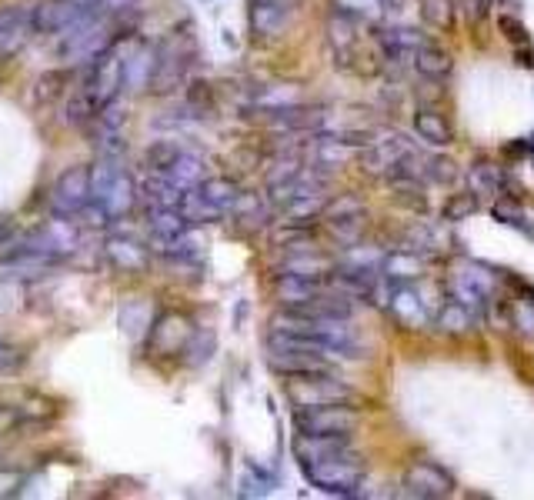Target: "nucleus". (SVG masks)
<instances>
[{
    "mask_svg": "<svg viewBox=\"0 0 534 500\" xmlns=\"http://www.w3.org/2000/svg\"><path fill=\"white\" fill-rule=\"evenodd\" d=\"M474 324H478V310L468 307L458 297H448L438 310V327H441V334H448V337L471 334Z\"/></svg>",
    "mask_w": 534,
    "mask_h": 500,
    "instance_id": "obj_21",
    "label": "nucleus"
},
{
    "mask_svg": "<svg viewBox=\"0 0 534 500\" xmlns=\"http://www.w3.org/2000/svg\"><path fill=\"white\" fill-rule=\"evenodd\" d=\"M127 40L131 34L117 37L111 47H104L101 54H97L91 64H87V77L81 84V94L91 100L97 110L117 104V97H121L124 90V64H127Z\"/></svg>",
    "mask_w": 534,
    "mask_h": 500,
    "instance_id": "obj_3",
    "label": "nucleus"
},
{
    "mask_svg": "<svg viewBox=\"0 0 534 500\" xmlns=\"http://www.w3.org/2000/svg\"><path fill=\"white\" fill-rule=\"evenodd\" d=\"M294 0H251L247 7V24L257 40H274L281 37L291 24Z\"/></svg>",
    "mask_w": 534,
    "mask_h": 500,
    "instance_id": "obj_14",
    "label": "nucleus"
},
{
    "mask_svg": "<svg viewBox=\"0 0 534 500\" xmlns=\"http://www.w3.org/2000/svg\"><path fill=\"white\" fill-rule=\"evenodd\" d=\"M177 150H181V147H177L174 140H157V144L147 147V154H144L147 170H154V174H164V170L174 164Z\"/></svg>",
    "mask_w": 534,
    "mask_h": 500,
    "instance_id": "obj_32",
    "label": "nucleus"
},
{
    "mask_svg": "<svg viewBox=\"0 0 534 500\" xmlns=\"http://www.w3.org/2000/svg\"><path fill=\"white\" fill-rule=\"evenodd\" d=\"M498 30H501L504 37L511 40V44H528V27H524L518 17H511V14H498Z\"/></svg>",
    "mask_w": 534,
    "mask_h": 500,
    "instance_id": "obj_38",
    "label": "nucleus"
},
{
    "mask_svg": "<svg viewBox=\"0 0 534 500\" xmlns=\"http://www.w3.org/2000/svg\"><path fill=\"white\" fill-rule=\"evenodd\" d=\"M328 227H331V234L338 244H348L354 247L361 240L364 234V214H354V217H341V220H328Z\"/></svg>",
    "mask_w": 534,
    "mask_h": 500,
    "instance_id": "obj_33",
    "label": "nucleus"
},
{
    "mask_svg": "<svg viewBox=\"0 0 534 500\" xmlns=\"http://www.w3.org/2000/svg\"><path fill=\"white\" fill-rule=\"evenodd\" d=\"M301 470L318 490H324V494H338V497L358 494L361 477H364V470L358 464V457H354V450H344V454L314 460V464H301Z\"/></svg>",
    "mask_w": 534,
    "mask_h": 500,
    "instance_id": "obj_5",
    "label": "nucleus"
},
{
    "mask_svg": "<svg viewBox=\"0 0 534 500\" xmlns=\"http://www.w3.org/2000/svg\"><path fill=\"white\" fill-rule=\"evenodd\" d=\"M167 177L174 180L177 187H184V190H191V187H197L201 180L207 177L204 174V160L194 154V150H187V147H181L177 150V157H174V164L164 170Z\"/></svg>",
    "mask_w": 534,
    "mask_h": 500,
    "instance_id": "obj_26",
    "label": "nucleus"
},
{
    "mask_svg": "<svg viewBox=\"0 0 534 500\" xmlns=\"http://www.w3.org/2000/svg\"><path fill=\"white\" fill-rule=\"evenodd\" d=\"M451 477L444 474L441 467L428 464V460H421V464H411L408 474H404V494L408 497H421V500H441L451 494Z\"/></svg>",
    "mask_w": 534,
    "mask_h": 500,
    "instance_id": "obj_16",
    "label": "nucleus"
},
{
    "mask_svg": "<svg viewBox=\"0 0 534 500\" xmlns=\"http://www.w3.org/2000/svg\"><path fill=\"white\" fill-rule=\"evenodd\" d=\"M288 397L294 407H324V404H351L354 390L331 374V370H321V374H304V377H288Z\"/></svg>",
    "mask_w": 534,
    "mask_h": 500,
    "instance_id": "obj_7",
    "label": "nucleus"
},
{
    "mask_svg": "<svg viewBox=\"0 0 534 500\" xmlns=\"http://www.w3.org/2000/svg\"><path fill=\"white\" fill-rule=\"evenodd\" d=\"M494 217L504 220V224H514V227H528L524 224V214L514 204H508V200H501V204H494Z\"/></svg>",
    "mask_w": 534,
    "mask_h": 500,
    "instance_id": "obj_41",
    "label": "nucleus"
},
{
    "mask_svg": "<svg viewBox=\"0 0 534 500\" xmlns=\"http://www.w3.org/2000/svg\"><path fill=\"white\" fill-rule=\"evenodd\" d=\"M328 37H331V47L334 54H338L341 64H348V57L354 54V47H358V20L348 10H334L331 24H328Z\"/></svg>",
    "mask_w": 534,
    "mask_h": 500,
    "instance_id": "obj_22",
    "label": "nucleus"
},
{
    "mask_svg": "<svg viewBox=\"0 0 534 500\" xmlns=\"http://www.w3.org/2000/svg\"><path fill=\"white\" fill-rule=\"evenodd\" d=\"M461 10L468 14V20H481L484 10H488V0H458Z\"/></svg>",
    "mask_w": 534,
    "mask_h": 500,
    "instance_id": "obj_42",
    "label": "nucleus"
},
{
    "mask_svg": "<svg viewBox=\"0 0 534 500\" xmlns=\"http://www.w3.org/2000/svg\"><path fill=\"white\" fill-rule=\"evenodd\" d=\"M278 274H294V277H311V280H324L331 274L328 257H321L318 250H301V254H288Z\"/></svg>",
    "mask_w": 534,
    "mask_h": 500,
    "instance_id": "obj_24",
    "label": "nucleus"
},
{
    "mask_svg": "<svg viewBox=\"0 0 534 500\" xmlns=\"http://www.w3.org/2000/svg\"><path fill=\"white\" fill-rule=\"evenodd\" d=\"M414 127H418V134L428 140V144H434V147L451 144V127H448V120H444L441 110L421 107L418 114H414Z\"/></svg>",
    "mask_w": 534,
    "mask_h": 500,
    "instance_id": "obj_28",
    "label": "nucleus"
},
{
    "mask_svg": "<svg viewBox=\"0 0 534 500\" xmlns=\"http://www.w3.org/2000/svg\"><path fill=\"white\" fill-rule=\"evenodd\" d=\"M124 10L127 7L107 4V10H101L97 17L64 30V34H57L61 40H57V47H54V57L61 60V64H91V60L101 54L104 47H111L117 37L131 34V20H124Z\"/></svg>",
    "mask_w": 534,
    "mask_h": 500,
    "instance_id": "obj_1",
    "label": "nucleus"
},
{
    "mask_svg": "<svg viewBox=\"0 0 534 500\" xmlns=\"http://www.w3.org/2000/svg\"><path fill=\"white\" fill-rule=\"evenodd\" d=\"M107 4L111 0H41V4H34V17H31L34 34L41 37L64 34V30L97 17L101 10H107Z\"/></svg>",
    "mask_w": 534,
    "mask_h": 500,
    "instance_id": "obj_4",
    "label": "nucleus"
},
{
    "mask_svg": "<svg viewBox=\"0 0 534 500\" xmlns=\"http://www.w3.org/2000/svg\"><path fill=\"white\" fill-rule=\"evenodd\" d=\"M424 20L431 27H451L454 20V0H424Z\"/></svg>",
    "mask_w": 534,
    "mask_h": 500,
    "instance_id": "obj_36",
    "label": "nucleus"
},
{
    "mask_svg": "<svg viewBox=\"0 0 534 500\" xmlns=\"http://www.w3.org/2000/svg\"><path fill=\"white\" fill-rule=\"evenodd\" d=\"M451 290H454V297L464 300L468 307L481 310L494 297V290H498V277H494L491 267L478 264V260H464V264H458V270H454Z\"/></svg>",
    "mask_w": 534,
    "mask_h": 500,
    "instance_id": "obj_13",
    "label": "nucleus"
},
{
    "mask_svg": "<svg viewBox=\"0 0 534 500\" xmlns=\"http://www.w3.org/2000/svg\"><path fill=\"white\" fill-rule=\"evenodd\" d=\"M388 307H391V314L398 317L404 327H411V330H418V327L428 324V310H424V304H421V294L414 287H408V284H394L391 287Z\"/></svg>",
    "mask_w": 534,
    "mask_h": 500,
    "instance_id": "obj_20",
    "label": "nucleus"
},
{
    "mask_svg": "<svg viewBox=\"0 0 534 500\" xmlns=\"http://www.w3.org/2000/svg\"><path fill=\"white\" fill-rule=\"evenodd\" d=\"M91 200H97V204L104 207L111 224L134 214L137 200H141V190H137V180L131 170L124 167L121 157L104 154L97 164H91Z\"/></svg>",
    "mask_w": 534,
    "mask_h": 500,
    "instance_id": "obj_2",
    "label": "nucleus"
},
{
    "mask_svg": "<svg viewBox=\"0 0 534 500\" xmlns=\"http://www.w3.org/2000/svg\"><path fill=\"white\" fill-rule=\"evenodd\" d=\"M498 4H504V0H498Z\"/></svg>",
    "mask_w": 534,
    "mask_h": 500,
    "instance_id": "obj_46",
    "label": "nucleus"
},
{
    "mask_svg": "<svg viewBox=\"0 0 534 500\" xmlns=\"http://www.w3.org/2000/svg\"><path fill=\"white\" fill-rule=\"evenodd\" d=\"M34 7L17 4L0 10V60H11L34 34Z\"/></svg>",
    "mask_w": 534,
    "mask_h": 500,
    "instance_id": "obj_15",
    "label": "nucleus"
},
{
    "mask_svg": "<svg viewBox=\"0 0 534 500\" xmlns=\"http://www.w3.org/2000/svg\"><path fill=\"white\" fill-rule=\"evenodd\" d=\"M508 324L518 327V334L534 337V300H514L508 307Z\"/></svg>",
    "mask_w": 534,
    "mask_h": 500,
    "instance_id": "obj_34",
    "label": "nucleus"
},
{
    "mask_svg": "<svg viewBox=\"0 0 534 500\" xmlns=\"http://www.w3.org/2000/svg\"><path fill=\"white\" fill-rule=\"evenodd\" d=\"M154 64H157V47H151V44H134L131 50H127L124 90H131V94H141V90H151Z\"/></svg>",
    "mask_w": 534,
    "mask_h": 500,
    "instance_id": "obj_19",
    "label": "nucleus"
},
{
    "mask_svg": "<svg viewBox=\"0 0 534 500\" xmlns=\"http://www.w3.org/2000/svg\"><path fill=\"white\" fill-rule=\"evenodd\" d=\"M151 244H144L141 237L131 234V230H111L104 237V257L117 274H147L151 267Z\"/></svg>",
    "mask_w": 534,
    "mask_h": 500,
    "instance_id": "obj_9",
    "label": "nucleus"
},
{
    "mask_svg": "<svg viewBox=\"0 0 534 500\" xmlns=\"http://www.w3.org/2000/svg\"><path fill=\"white\" fill-rule=\"evenodd\" d=\"M194 334H197V327L191 324V317L171 310V314L157 317L151 324V334H147V350L157 354V357H177V354H184V350H187V344H191Z\"/></svg>",
    "mask_w": 534,
    "mask_h": 500,
    "instance_id": "obj_12",
    "label": "nucleus"
},
{
    "mask_svg": "<svg viewBox=\"0 0 534 500\" xmlns=\"http://www.w3.org/2000/svg\"><path fill=\"white\" fill-rule=\"evenodd\" d=\"M294 427L298 434H314V437H328V434H351L358 427V414L348 404H324V407H301L294 414Z\"/></svg>",
    "mask_w": 534,
    "mask_h": 500,
    "instance_id": "obj_11",
    "label": "nucleus"
},
{
    "mask_svg": "<svg viewBox=\"0 0 534 500\" xmlns=\"http://www.w3.org/2000/svg\"><path fill=\"white\" fill-rule=\"evenodd\" d=\"M458 164H454L451 157H431L428 160V177H434V180H454V174H458V170H454Z\"/></svg>",
    "mask_w": 534,
    "mask_h": 500,
    "instance_id": "obj_40",
    "label": "nucleus"
},
{
    "mask_svg": "<svg viewBox=\"0 0 534 500\" xmlns=\"http://www.w3.org/2000/svg\"><path fill=\"white\" fill-rule=\"evenodd\" d=\"M421 257L418 250H394V254L384 257V277L394 280V284H408V280H418L421 277Z\"/></svg>",
    "mask_w": 534,
    "mask_h": 500,
    "instance_id": "obj_27",
    "label": "nucleus"
},
{
    "mask_svg": "<svg viewBox=\"0 0 534 500\" xmlns=\"http://www.w3.org/2000/svg\"><path fill=\"white\" fill-rule=\"evenodd\" d=\"M408 154H411L408 140H404L401 134H391V137L371 140L368 150L361 154V167L368 170V174H391V170L398 167Z\"/></svg>",
    "mask_w": 534,
    "mask_h": 500,
    "instance_id": "obj_18",
    "label": "nucleus"
},
{
    "mask_svg": "<svg viewBox=\"0 0 534 500\" xmlns=\"http://www.w3.org/2000/svg\"><path fill=\"white\" fill-rule=\"evenodd\" d=\"M194 60V40L184 30H174L171 37L157 47V64H154V77H151V90L154 94H174L177 87L187 80V70H191Z\"/></svg>",
    "mask_w": 534,
    "mask_h": 500,
    "instance_id": "obj_6",
    "label": "nucleus"
},
{
    "mask_svg": "<svg viewBox=\"0 0 534 500\" xmlns=\"http://www.w3.org/2000/svg\"><path fill=\"white\" fill-rule=\"evenodd\" d=\"M267 364L278 370L281 377H304V374L331 370L328 357L308 354V350H291V347H267Z\"/></svg>",
    "mask_w": 534,
    "mask_h": 500,
    "instance_id": "obj_17",
    "label": "nucleus"
},
{
    "mask_svg": "<svg viewBox=\"0 0 534 500\" xmlns=\"http://www.w3.org/2000/svg\"><path fill=\"white\" fill-rule=\"evenodd\" d=\"M24 487V474L14 467H0V500L4 497H17Z\"/></svg>",
    "mask_w": 534,
    "mask_h": 500,
    "instance_id": "obj_39",
    "label": "nucleus"
},
{
    "mask_svg": "<svg viewBox=\"0 0 534 500\" xmlns=\"http://www.w3.org/2000/svg\"><path fill=\"white\" fill-rule=\"evenodd\" d=\"M468 184L474 194H498L504 187V170L498 164H491V160H478V164H471Z\"/></svg>",
    "mask_w": 534,
    "mask_h": 500,
    "instance_id": "obj_31",
    "label": "nucleus"
},
{
    "mask_svg": "<svg viewBox=\"0 0 534 500\" xmlns=\"http://www.w3.org/2000/svg\"><path fill=\"white\" fill-rule=\"evenodd\" d=\"M81 230L84 227L77 224L74 217L51 214L41 227H34L31 234L24 237V244L44 250V254H51L54 260H64V257H71L77 247H81Z\"/></svg>",
    "mask_w": 534,
    "mask_h": 500,
    "instance_id": "obj_8",
    "label": "nucleus"
},
{
    "mask_svg": "<svg viewBox=\"0 0 534 500\" xmlns=\"http://www.w3.org/2000/svg\"><path fill=\"white\" fill-rule=\"evenodd\" d=\"M474 210H478V200H474L471 194H454L448 204H444L441 217L444 220H464V217H471Z\"/></svg>",
    "mask_w": 534,
    "mask_h": 500,
    "instance_id": "obj_37",
    "label": "nucleus"
},
{
    "mask_svg": "<svg viewBox=\"0 0 534 500\" xmlns=\"http://www.w3.org/2000/svg\"><path fill=\"white\" fill-rule=\"evenodd\" d=\"M404 4H408V0H388V10H401Z\"/></svg>",
    "mask_w": 534,
    "mask_h": 500,
    "instance_id": "obj_45",
    "label": "nucleus"
},
{
    "mask_svg": "<svg viewBox=\"0 0 534 500\" xmlns=\"http://www.w3.org/2000/svg\"><path fill=\"white\" fill-rule=\"evenodd\" d=\"M421 44L424 40L408 27H394L381 34V47H384V54H388V60H414V50Z\"/></svg>",
    "mask_w": 534,
    "mask_h": 500,
    "instance_id": "obj_29",
    "label": "nucleus"
},
{
    "mask_svg": "<svg viewBox=\"0 0 534 500\" xmlns=\"http://www.w3.org/2000/svg\"><path fill=\"white\" fill-rule=\"evenodd\" d=\"M354 214H364V204L354 194H341V197H334L324 204L321 210V217L324 220H341V217H354Z\"/></svg>",
    "mask_w": 534,
    "mask_h": 500,
    "instance_id": "obj_35",
    "label": "nucleus"
},
{
    "mask_svg": "<svg viewBox=\"0 0 534 500\" xmlns=\"http://www.w3.org/2000/svg\"><path fill=\"white\" fill-rule=\"evenodd\" d=\"M194 190H197V194H201L211 207L221 210V214H231L234 200L241 197V187H237L231 177H204Z\"/></svg>",
    "mask_w": 534,
    "mask_h": 500,
    "instance_id": "obj_23",
    "label": "nucleus"
},
{
    "mask_svg": "<svg viewBox=\"0 0 534 500\" xmlns=\"http://www.w3.org/2000/svg\"><path fill=\"white\" fill-rule=\"evenodd\" d=\"M87 200H91V167L74 164L54 180V187H51V214L77 220V214L87 207Z\"/></svg>",
    "mask_w": 534,
    "mask_h": 500,
    "instance_id": "obj_10",
    "label": "nucleus"
},
{
    "mask_svg": "<svg viewBox=\"0 0 534 500\" xmlns=\"http://www.w3.org/2000/svg\"><path fill=\"white\" fill-rule=\"evenodd\" d=\"M231 217L244 230H261L267 220H271V204L261 200L257 194H244V190H241V197H237L234 207H231Z\"/></svg>",
    "mask_w": 534,
    "mask_h": 500,
    "instance_id": "obj_25",
    "label": "nucleus"
},
{
    "mask_svg": "<svg viewBox=\"0 0 534 500\" xmlns=\"http://www.w3.org/2000/svg\"><path fill=\"white\" fill-rule=\"evenodd\" d=\"M11 234H14V224H11V217H0V247L11 240Z\"/></svg>",
    "mask_w": 534,
    "mask_h": 500,
    "instance_id": "obj_44",
    "label": "nucleus"
},
{
    "mask_svg": "<svg viewBox=\"0 0 534 500\" xmlns=\"http://www.w3.org/2000/svg\"><path fill=\"white\" fill-rule=\"evenodd\" d=\"M11 360H14V347L7 344L4 337H0V370H7V367H11Z\"/></svg>",
    "mask_w": 534,
    "mask_h": 500,
    "instance_id": "obj_43",
    "label": "nucleus"
},
{
    "mask_svg": "<svg viewBox=\"0 0 534 500\" xmlns=\"http://www.w3.org/2000/svg\"><path fill=\"white\" fill-rule=\"evenodd\" d=\"M411 64L418 67V74L431 77V80L451 74V57L444 54L441 47H434V44H421L418 50H414V60H411Z\"/></svg>",
    "mask_w": 534,
    "mask_h": 500,
    "instance_id": "obj_30",
    "label": "nucleus"
}]
</instances>
